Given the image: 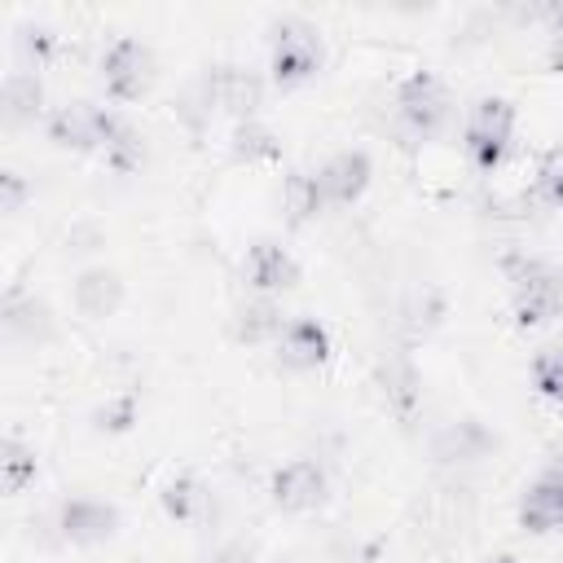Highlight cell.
I'll return each instance as SVG.
<instances>
[{
  "label": "cell",
  "mask_w": 563,
  "mask_h": 563,
  "mask_svg": "<svg viewBox=\"0 0 563 563\" xmlns=\"http://www.w3.org/2000/svg\"><path fill=\"white\" fill-rule=\"evenodd\" d=\"M101 84L114 101H136L145 97V88L154 84V53L132 40V35H119L106 57H101Z\"/></svg>",
  "instance_id": "8992f818"
},
{
  "label": "cell",
  "mask_w": 563,
  "mask_h": 563,
  "mask_svg": "<svg viewBox=\"0 0 563 563\" xmlns=\"http://www.w3.org/2000/svg\"><path fill=\"white\" fill-rule=\"evenodd\" d=\"M519 528L545 537L563 528V453L532 475V484H523L519 493Z\"/></svg>",
  "instance_id": "ba28073f"
},
{
  "label": "cell",
  "mask_w": 563,
  "mask_h": 563,
  "mask_svg": "<svg viewBox=\"0 0 563 563\" xmlns=\"http://www.w3.org/2000/svg\"><path fill=\"white\" fill-rule=\"evenodd\" d=\"M70 303H75L79 317H92V321L114 317L119 303H123V277H119L114 268H106V264L84 268V273L75 277V286H70Z\"/></svg>",
  "instance_id": "4fadbf2b"
},
{
  "label": "cell",
  "mask_w": 563,
  "mask_h": 563,
  "mask_svg": "<svg viewBox=\"0 0 563 563\" xmlns=\"http://www.w3.org/2000/svg\"><path fill=\"white\" fill-rule=\"evenodd\" d=\"M202 506H207V493H202V484L189 479V475H180V479H172V484L163 488V510H167L172 519H180V523L198 519Z\"/></svg>",
  "instance_id": "7402d4cb"
},
{
  "label": "cell",
  "mask_w": 563,
  "mask_h": 563,
  "mask_svg": "<svg viewBox=\"0 0 563 563\" xmlns=\"http://www.w3.org/2000/svg\"><path fill=\"white\" fill-rule=\"evenodd\" d=\"M233 154L246 158V163H255V158H277L282 145H277V136H273L260 119H242V123L233 128Z\"/></svg>",
  "instance_id": "44dd1931"
},
{
  "label": "cell",
  "mask_w": 563,
  "mask_h": 563,
  "mask_svg": "<svg viewBox=\"0 0 563 563\" xmlns=\"http://www.w3.org/2000/svg\"><path fill=\"white\" fill-rule=\"evenodd\" d=\"M282 202H286L290 224H303V220H312V216L325 207V202H321V194H317L312 172H290V176H286V185H282Z\"/></svg>",
  "instance_id": "d6986e66"
},
{
  "label": "cell",
  "mask_w": 563,
  "mask_h": 563,
  "mask_svg": "<svg viewBox=\"0 0 563 563\" xmlns=\"http://www.w3.org/2000/svg\"><path fill=\"white\" fill-rule=\"evenodd\" d=\"M330 352H334L330 330H325L317 317H290V321H286V330H282V334H277V343H273L277 365H282V369H295V374L325 365V361H330Z\"/></svg>",
  "instance_id": "30bf717a"
},
{
  "label": "cell",
  "mask_w": 563,
  "mask_h": 563,
  "mask_svg": "<svg viewBox=\"0 0 563 563\" xmlns=\"http://www.w3.org/2000/svg\"><path fill=\"white\" fill-rule=\"evenodd\" d=\"M479 563H519L515 554H488V559H479Z\"/></svg>",
  "instance_id": "83f0119b"
},
{
  "label": "cell",
  "mask_w": 563,
  "mask_h": 563,
  "mask_svg": "<svg viewBox=\"0 0 563 563\" xmlns=\"http://www.w3.org/2000/svg\"><path fill=\"white\" fill-rule=\"evenodd\" d=\"M0 101H4V123L9 128H22L40 114V101H44V88L31 70H9L4 75V88H0Z\"/></svg>",
  "instance_id": "ac0fdd59"
},
{
  "label": "cell",
  "mask_w": 563,
  "mask_h": 563,
  "mask_svg": "<svg viewBox=\"0 0 563 563\" xmlns=\"http://www.w3.org/2000/svg\"><path fill=\"white\" fill-rule=\"evenodd\" d=\"M0 475L9 493H22L26 484H35V449H26L18 435H9L0 444Z\"/></svg>",
  "instance_id": "ffe728a7"
},
{
  "label": "cell",
  "mask_w": 563,
  "mask_h": 563,
  "mask_svg": "<svg viewBox=\"0 0 563 563\" xmlns=\"http://www.w3.org/2000/svg\"><path fill=\"white\" fill-rule=\"evenodd\" d=\"M545 62L550 70H563V9L550 18V40H545Z\"/></svg>",
  "instance_id": "d4e9b609"
},
{
  "label": "cell",
  "mask_w": 563,
  "mask_h": 563,
  "mask_svg": "<svg viewBox=\"0 0 563 563\" xmlns=\"http://www.w3.org/2000/svg\"><path fill=\"white\" fill-rule=\"evenodd\" d=\"M449 88L440 75L431 70H413L400 88H396V119L413 132V136H435L444 123H449Z\"/></svg>",
  "instance_id": "5b68a950"
},
{
  "label": "cell",
  "mask_w": 563,
  "mask_h": 563,
  "mask_svg": "<svg viewBox=\"0 0 563 563\" xmlns=\"http://www.w3.org/2000/svg\"><path fill=\"white\" fill-rule=\"evenodd\" d=\"M321 35L312 22L303 18H282L273 26V53H268V70H273V84L277 88H295L303 79H312L321 70Z\"/></svg>",
  "instance_id": "277c9868"
},
{
  "label": "cell",
  "mask_w": 563,
  "mask_h": 563,
  "mask_svg": "<svg viewBox=\"0 0 563 563\" xmlns=\"http://www.w3.org/2000/svg\"><path fill=\"white\" fill-rule=\"evenodd\" d=\"M532 387L545 396V400H559L563 405V347H550L532 361Z\"/></svg>",
  "instance_id": "603a6c76"
},
{
  "label": "cell",
  "mask_w": 563,
  "mask_h": 563,
  "mask_svg": "<svg viewBox=\"0 0 563 563\" xmlns=\"http://www.w3.org/2000/svg\"><path fill=\"white\" fill-rule=\"evenodd\" d=\"M488 444H493V435L475 418H462V422H449L435 435V457L440 462H475V457L488 453Z\"/></svg>",
  "instance_id": "e0dca14e"
},
{
  "label": "cell",
  "mask_w": 563,
  "mask_h": 563,
  "mask_svg": "<svg viewBox=\"0 0 563 563\" xmlns=\"http://www.w3.org/2000/svg\"><path fill=\"white\" fill-rule=\"evenodd\" d=\"M510 308L519 325H545L563 312V273L545 260L515 255L510 264Z\"/></svg>",
  "instance_id": "7a4b0ae2"
},
{
  "label": "cell",
  "mask_w": 563,
  "mask_h": 563,
  "mask_svg": "<svg viewBox=\"0 0 563 563\" xmlns=\"http://www.w3.org/2000/svg\"><path fill=\"white\" fill-rule=\"evenodd\" d=\"M57 532L70 545H101L119 532V510L101 497H70L57 506Z\"/></svg>",
  "instance_id": "8fae6325"
},
{
  "label": "cell",
  "mask_w": 563,
  "mask_h": 563,
  "mask_svg": "<svg viewBox=\"0 0 563 563\" xmlns=\"http://www.w3.org/2000/svg\"><path fill=\"white\" fill-rule=\"evenodd\" d=\"M207 92V106H220V110H233L238 123L242 119H255V106H260V79L251 70H238V66H220L207 75L202 84Z\"/></svg>",
  "instance_id": "5bb4252c"
},
{
  "label": "cell",
  "mask_w": 563,
  "mask_h": 563,
  "mask_svg": "<svg viewBox=\"0 0 563 563\" xmlns=\"http://www.w3.org/2000/svg\"><path fill=\"white\" fill-rule=\"evenodd\" d=\"M510 141H515V106L506 97H479L462 128L466 158L479 172H497L510 154Z\"/></svg>",
  "instance_id": "3957f363"
},
{
  "label": "cell",
  "mask_w": 563,
  "mask_h": 563,
  "mask_svg": "<svg viewBox=\"0 0 563 563\" xmlns=\"http://www.w3.org/2000/svg\"><path fill=\"white\" fill-rule=\"evenodd\" d=\"M325 466L317 457H290L273 471L268 479V493H273V506L290 510V515H303V510H317L325 501Z\"/></svg>",
  "instance_id": "52a82bcc"
},
{
  "label": "cell",
  "mask_w": 563,
  "mask_h": 563,
  "mask_svg": "<svg viewBox=\"0 0 563 563\" xmlns=\"http://www.w3.org/2000/svg\"><path fill=\"white\" fill-rule=\"evenodd\" d=\"M48 136L66 150H79V154H101L110 167L128 172L136 167L141 158V141L136 132L114 114V110H101L92 101H66L48 114Z\"/></svg>",
  "instance_id": "6da1fadb"
},
{
  "label": "cell",
  "mask_w": 563,
  "mask_h": 563,
  "mask_svg": "<svg viewBox=\"0 0 563 563\" xmlns=\"http://www.w3.org/2000/svg\"><path fill=\"white\" fill-rule=\"evenodd\" d=\"M532 198L541 202V207H563V163L559 158H550V163H541L537 167V176H532Z\"/></svg>",
  "instance_id": "cb8c5ba5"
},
{
  "label": "cell",
  "mask_w": 563,
  "mask_h": 563,
  "mask_svg": "<svg viewBox=\"0 0 563 563\" xmlns=\"http://www.w3.org/2000/svg\"><path fill=\"white\" fill-rule=\"evenodd\" d=\"M0 185H4V211H18V202H22V194H26L22 176H18V172H4Z\"/></svg>",
  "instance_id": "484cf974"
},
{
  "label": "cell",
  "mask_w": 563,
  "mask_h": 563,
  "mask_svg": "<svg viewBox=\"0 0 563 563\" xmlns=\"http://www.w3.org/2000/svg\"><path fill=\"white\" fill-rule=\"evenodd\" d=\"M211 563H246V559H242V554H238V550H220V554H216V559H211Z\"/></svg>",
  "instance_id": "4316f807"
},
{
  "label": "cell",
  "mask_w": 563,
  "mask_h": 563,
  "mask_svg": "<svg viewBox=\"0 0 563 563\" xmlns=\"http://www.w3.org/2000/svg\"><path fill=\"white\" fill-rule=\"evenodd\" d=\"M299 282V264H295V255L282 246V242H255L251 246V255H246V286L255 290V295H264V299H277V295H286L290 286Z\"/></svg>",
  "instance_id": "7c38bea8"
},
{
  "label": "cell",
  "mask_w": 563,
  "mask_h": 563,
  "mask_svg": "<svg viewBox=\"0 0 563 563\" xmlns=\"http://www.w3.org/2000/svg\"><path fill=\"white\" fill-rule=\"evenodd\" d=\"M369 176H374V163H369L365 150H339L312 172L317 194H321L325 207H352L369 189Z\"/></svg>",
  "instance_id": "9c48e42d"
},
{
  "label": "cell",
  "mask_w": 563,
  "mask_h": 563,
  "mask_svg": "<svg viewBox=\"0 0 563 563\" xmlns=\"http://www.w3.org/2000/svg\"><path fill=\"white\" fill-rule=\"evenodd\" d=\"M4 334L13 343H48L53 339V312L44 299L9 290L4 295Z\"/></svg>",
  "instance_id": "9a60e30c"
},
{
  "label": "cell",
  "mask_w": 563,
  "mask_h": 563,
  "mask_svg": "<svg viewBox=\"0 0 563 563\" xmlns=\"http://www.w3.org/2000/svg\"><path fill=\"white\" fill-rule=\"evenodd\" d=\"M286 330V317H282V303L277 299H251L238 308L233 317V339L238 343H277V334Z\"/></svg>",
  "instance_id": "2e32d148"
}]
</instances>
